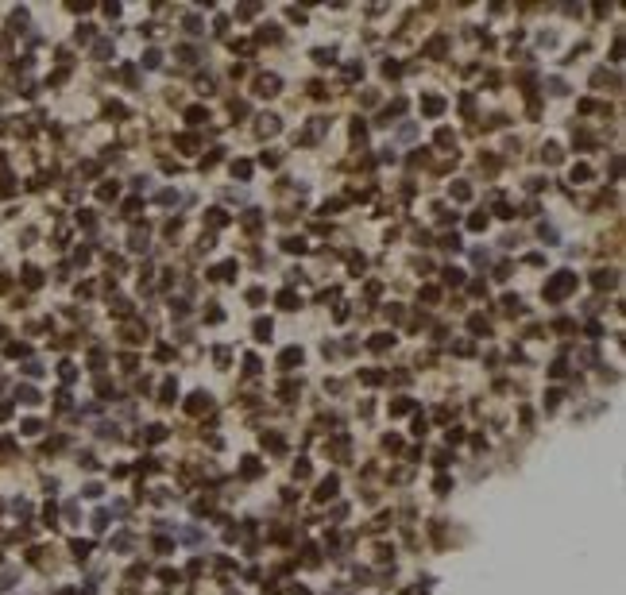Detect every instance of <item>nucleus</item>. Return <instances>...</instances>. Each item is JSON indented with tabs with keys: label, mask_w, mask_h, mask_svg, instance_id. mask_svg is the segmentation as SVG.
Masks as SVG:
<instances>
[{
	"label": "nucleus",
	"mask_w": 626,
	"mask_h": 595,
	"mask_svg": "<svg viewBox=\"0 0 626 595\" xmlns=\"http://www.w3.org/2000/svg\"><path fill=\"white\" fill-rule=\"evenodd\" d=\"M572 282H576V278L568 275V271H561V275H557L553 282H549V290H545V294H549V298H561L565 290H572Z\"/></svg>",
	"instance_id": "obj_1"
}]
</instances>
